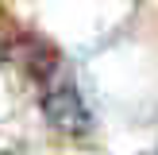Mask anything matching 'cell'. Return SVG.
I'll use <instances>...</instances> for the list:
<instances>
[{"mask_svg": "<svg viewBox=\"0 0 158 155\" xmlns=\"http://www.w3.org/2000/svg\"><path fill=\"white\" fill-rule=\"evenodd\" d=\"M43 113L50 120V128L66 132V136H85L93 128V113L85 108V101H81L73 82H54L43 93Z\"/></svg>", "mask_w": 158, "mask_h": 155, "instance_id": "cell-1", "label": "cell"}]
</instances>
